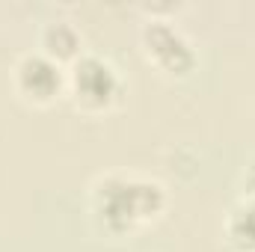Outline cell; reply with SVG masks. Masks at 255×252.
I'll use <instances>...</instances> for the list:
<instances>
[{
	"label": "cell",
	"instance_id": "6da1fadb",
	"mask_svg": "<svg viewBox=\"0 0 255 252\" xmlns=\"http://www.w3.org/2000/svg\"><path fill=\"white\" fill-rule=\"evenodd\" d=\"M89 205H92L95 226L113 238H122L163 214L166 190L151 178L101 175L92 184Z\"/></svg>",
	"mask_w": 255,
	"mask_h": 252
},
{
	"label": "cell",
	"instance_id": "7a4b0ae2",
	"mask_svg": "<svg viewBox=\"0 0 255 252\" xmlns=\"http://www.w3.org/2000/svg\"><path fill=\"white\" fill-rule=\"evenodd\" d=\"M65 89L74 101V107L86 110V113H104L110 107L119 104L122 98V77L98 54H83L80 60L68 65L65 71Z\"/></svg>",
	"mask_w": 255,
	"mask_h": 252
},
{
	"label": "cell",
	"instance_id": "3957f363",
	"mask_svg": "<svg viewBox=\"0 0 255 252\" xmlns=\"http://www.w3.org/2000/svg\"><path fill=\"white\" fill-rule=\"evenodd\" d=\"M139 42H142L145 60L166 77H178V80L190 77L196 71V65H199L193 42L175 24H169L163 18H151L148 24H142Z\"/></svg>",
	"mask_w": 255,
	"mask_h": 252
},
{
	"label": "cell",
	"instance_id": "277c9868",
	"mask_svg": "<svg viewBox=\"0 0 255 252\" xmlns=\"http://www.w3.org/2000/svg\"><path fill=\"white\" fill-rule=\"evenodd\" d=\"M12 86L21 101L48 107L65 92V68L48 60L42 51H30L12 68Z\"/></svg>",
	"mask_w": 255,
	"mask_h": 252
},
{
	"label": "cell",
	"instance_id": "5b68a950",
	"mask_svg": "<svg viewBox=\"0 0 255 252\" xmlns=\"http://www.w3.org/2000/svg\"><path fill=\"white\" fill-rule=\"evenodd\" d=\"M39 51L57 65H71L83 57V42L68 21H48L39 30Z\"/></svg>",
	"mask_w": 255,
	"mask_h": 252
},
{
	"label": "cell",
	"instance_id": "8992f818",
	"mask_svg": "<svg viewBox=\"0 0 255 252\" xmlns=\"http://www.w3.org/2000/svg\"><path fill=\"white\" fill-rule=\"evenodd\" d=\"M226 241L235 252H255V205L241 202L226 220Z\"/></svg>",
	"mask_w": 255,
	"mask_h": 252
},
{
	"label": "cell",
	"instance_id": "52a82bcc",
	"mask_svg": "<svg viewBox=\"0 0 255 252\" xmlns=\"http://www.w3.org/2000/svg\"><path fill=\"white\" fill-rule=\"evenodd\" d=\"M244 202L255 205V157L250 160V166L244 172Z\"/></svg>",
	"mask_w": 255,
	"mask_h": 252
}]
</instances>
